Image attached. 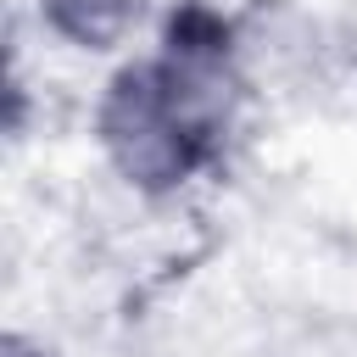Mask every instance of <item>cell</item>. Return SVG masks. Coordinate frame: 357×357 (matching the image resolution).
<instances>
[{"instance_id":"cell-1","label":"cell","mask_w":357,"mask_h":357,"mask_svg":"<svg viewBox=\"0 0 357 357\" xmlns=\"http://www.w3.org/2000/svg\"><path fill=\"white\" fill-rule=\"evenodd\" d=\"M100 134H106V151L117 156V167L139 184H167L190 167L195 145L206 139L190 112L173 100V89L162 84L156 67H139V73H123L106 95V112H100Z\"/></svg>"},{"instance_id":"cell-2","label":"cell","mask_w":357,"mask_h":357,"mask_svg":"<svg viewBox=\"0 0 357 357\" xmlns=\"http://www.w3.org/2000/svg\"><path fill=\"white\" fill-rule=\"evenodd\" d=\"M128 6H134V0H45L50 22H56L61 33L84 39V45L112 39V33L128 22Z\"/></svg>"}]
</instances>
